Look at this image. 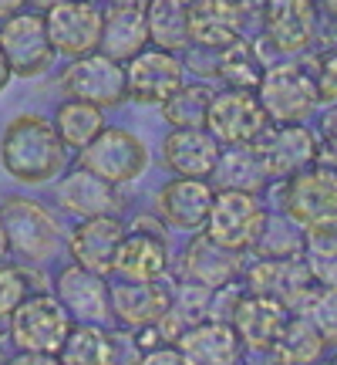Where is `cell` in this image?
<instances>
[{"label":"cell","mask_w":337,"mask_h":365,"mask_svg":"<svg viewBox=\"0 0 337 365\" xmlns=\"http://www.w3.org/2000/svg\"><path fill=\"white\" fill-rule=\"evenodd\" d=\"M0 163L21 186H41L65 173L68 145L48 115L24 112L14 115L0 135Z\"/></svg>","instance_id":"6da1fadb"},{"label":"cell","mask_w":337,"mask_h":365,"mask_svg":"<svg viewBox=\"0 0 337 365\" xmlns=\"http://www.w3.org/2000/svg\"><path fill=\"white\" fill-rule=\"evenodd\" d=\"M280 182V213H287L304 234L337 227V170L314 163Z\"/></svg>","instance_id":"7a4b0ae2"},{"label":"cell","mask_w":337,"mask_h":365,"mask_svg":"<svg viewBox=\"0 0 337 365\" xmlns=\"http://www.w3.org/2000/svg\"><path fill=\"white\" fill-rule=\"evenodd\" d=\"M11 345L17 352L27 355H44V359H58L61 345H65L68 331H71V314L65 312V304L48 294H27L11 314Z\"/></svg>","instance_id":"3957f363"},{"label":"cell","mask_w":337,"mask_h":365,"mask_svg":"<svg viewBox=\"0 0 337 365\" xmlns=\"http://www.w3.org/2000/svg\"><path fill=\"white\" fill-rule=\"evenodd\" d=\"M253 91H257L270 122H307L314 115V108L321 105L314 71L307 65H297V61L267 65Z\"/></svg>","instance_id":"277c9868"},{"label":"cell","mask_w":337,"mask_h":365,"mask_svg":"<svg viewBox=\"0 0 337 365\" xmlns=\"http://www.w3.org/2000/svg\"><path fill=\"white\" fill-rule=\"evenodd\" d=\"M0 217H4L11 254H17L27 264H41L54 257V250L61 244V227L44 203L31 200V196H4Z\"/></svg>","instance_id":"5b68a950"},{"label":"cell","mask_w":337,"mask_h":365,"mask_svg":"<svg viewBox=\"0 0 337 365\" xmlns=\"http://www.w3.org/2000/svg\"><path fill=\"white\" fill-rule=\"evenodd\" d=\"M240 281H247L243 284L247 291H260V294L277 298L290 314L307 312L311 298L321 287L304 254H294V257H257L253 264L243 267Z\"/></svg>","instance_id":"8992f818"},{"label":"cell","mask_w":337,"mask_h":365,"mask_svg":"<svg viewBox=\"0 0 337 365\" xmlns=\"http://www.w3.org/2000/svg\"><path fill=\"white\" fill-rule=\"evenodd\" d=\"M0 51L17 78H38L54 61V48L48 38L44 11L21 7L0 21Z\"/></svg>","instance_id":"52a82bcc"},{"label":"cell","mask_w":337,"mask_h":365,"mask_svg":"<svg viewBox=\"0 0 337 365\" xmlns=\"http://www.w3.org/2000/svg\"><path fill=\"white\" fill-rule=\"evenodd\" d=\"M78 166L122 186V182L139 180L149 170V149L135 132L122 125H105L85 149H78Z\"/></svg>","instance_id":"ba28073f"},{"label":"cell","mask_w":337,"mask_h":365,"mask_svg":"<svg viewBox=\"0 0 337 365\" xmlns=\"http://www.w3.org/2000/svg\"><path fill=\"white\" fill-rule=\"evenodd\" d=\"M263 223H267V207L260 203V193L216 190L209 217L203 223V234H209L223 247L250 250L257 244Z\"/></svg>","instance_id":"9c48e42d"},{"label":"cell","mask_w":337,"mask_h":365,"mask_svg":"<svg viewBox=\"0 0 337 365\" xmlns=\"http://www.w3.org/2000/svg\"><path fill=\"white\" fill-rule=\"evenodd\" d=\"M61 91L68 98H81V102H91L98 108H118L129 98L125 65L105 51L78 54L61 71Z\"/></svg>","instance_id":"30bf717a"},{"label":"cell","mask_w":337,"mask_h":365,"mask_svg":"<svg viewBox=\"0 0 337 365\" xmlns=\"http://www.w3.org/2000/svg\"><path fill=\"white\" fill-rule=\"evenodd\" d=\"M203 125L220 139V145H233V143H257L263 129L270 125V118H267L253 88H226V91H213Z\"/></svg>","instance_id":"8fae6325"},{"label":"cell","mask_w":337,"mask_h":365,"mask_svg":"<svg viewBox=\"0 0 337 365\" xmlns=\"http://www.w3.org/2000/svg\"><path fill=\"white\" fill-rule=\"evenodd\" d=\"M125 65V88H129L132 102L142 105H162L186 81V65L176 51L166 48H149L145 44L139 54H132Z\"/></svg>","instance_id":"7c38bea8"},{"label":"cell","mask_w":337,"mask_h":365,"mask_svg":"<svg viewBox=\"0 0 337 365\" xmlns=\"http://www.w3.org/2000/svg\"><path fill=\"white\" fill-rule=\"evenodd\" d=\"M48 38L54 54L78 58V54L98 51L102 41V7L91 0H65L44 11Z\"/></svg>","instance_id":"4fadbf2b"},{"label":"cell","mask_w":337,"mask_h":365,"mask_svg":"<svg viewBox=\"0 0 337 365\" xmlns=\"http://www.w3.org/2000/svg\"><path fill=\"white\" fill-rule=\"evenodd\" d=\"M263 34L267 44L280 54L307 51L321 34V7L317 0H267L263 7Z\"/></svg>","instance_id":"5bb4252c"},{"label":"cell","mask_w":337,"mask_h":365,"mask_svg":"<svg viewBox=\"0 0 337 365\" xmlns=\"http://www.w3.org/2000/svg\"><path fill=\"white\" fill-rule=\"evenodd\" d=\"M247 250H233L216 244L209 234H199L186 244L179 257V277L182 281H193V284H203L209 291H216L223 284H233L243 277V267H247Z\"/></svg>","instance_id":"9a60e30c"},{"label":"cell","mask_w":337,"mask_h":365,"mask_svg":"<svg viewBox=\"0 0 337 365\" xmlns=\"http://www.w3.org/2000/svg\"><path fill=\"white\" fill-rule=\"evenodd\" d=\"M287 318H290V312H287L277 298L243 287V294L236 298L230 325H233L236 339H240V345H243V352L267 355L273 349V341L280 339Z\"/></svg>","instance_id":"2e32d148"},{"label":"cell","mask_w":337,"mask_h":365,"mask_svg":"<svg viewBox=\"0 0 337 365\" xmlns=\"http://www.w3.org/2000/svg\"><path fill=\"white\" fill-rule=\"evenodd\" d=\"M270 180H287L317 163V135L304 122H273L257 139Z\"/></svg>","instance_id":"e0dca14e"},{"label":"cell","mask_w":337,"mask_h":365,"mask_svg":"<svg viewBox=\"0 0 337 365\" xmlns=\"http://www.w3.org/2000/svg\"><path fill=\"white\" fill-rule=\"evenodd\" d=\"M247 27V0H189V41L203 51H223Z\"/></svg>","instance_id":"ac0fdd59"},{"label":"cell","mask_w":337,"mask_h":365,"mask_svg":"<svg viewBox=\"0 0 337 365\" xmlns=\"http://www.w3.org/2000/svg\"><path fill=\"white\" fill-rule=\"evenodd\" d=\"M125 223L115 213H102V217H85L75 223V230L68 237V254L71 261L88 267L95 274H115V254L118 244L125 237Z\"/></svg>","instance_id":"d6986e66"},{"label":"cell","mask_w":337,"mask_h":365,"mask_svg":"<svg viewBox=\"0 0 337 365\" xmlns=\"http://www.w3.org/2000/svg\"><path fill=\"white\" fill-rule=\"evenodd\" d=\"M168 271V244L162 227L152 223H132L125 230L122 244L115 254V274L118 277H132V281H162Z\"/></svg>","instance_id":"ffe728a7"},{"label":"cell","mask_w":337,"mask_h":365,"mask_svg":"<svg viewBox=\"0 0 337 365\" xmlns=\"http://www.w3.org/2000/svg\"><path fill=\"white\" fill-rule=\"evenodd\" d=\"M213 182L199 180V176H176L168 180L156 196V213L162 217V223H168L172 230H186V234H196L203 230V223L209 217V207H213Z\"/></svg>","instance_id":"44dd1931"},{"label":"cell","mask_w":337,"mask_h":365,"mask_svg":"<svg viewBox=\"0 0 337 365\" xmlns=\"http://www.w3.org/2000/svg\"><path fill=\"white\" fill-rule=\"evenodd\" d=\"M54 298L65 304V312L75 322H91V325H105L112 318L108 308V277L95 274L81 264H68L54 281Z\"/></svg>","instance_id":"7402d4cb"},{"label":"cell","mask_w":337,"mask_h":365,"mask_svg":"<svg viewBox=\"0 0 337 365\" xmlns=\"http://www.w3.org/2000/svg\"><path fill=\"white\" fill-rule=\"evenodd\" d=\"M54 203L71 217H102V213H118L122 200H118L115 182L102 180L98 173L75 166L71 173H61L54 182Z\"/></svg>","instance_id":"603a6c76"},{"label":"cell","mask_w":337,"mask_h":365,"mask_svg":"<svg viewBox=\"0 0 337 365\" xmlns=\"http://www.w3.org/2000/svg\"><path fill=\"white\" fill-rule=\"evenodd\" d=\"M168 298H172V291L162 287L159 281H132V277H122L115 284H108L112 318L122 328H129V331L156 325L159 318L166 314Z\"/></svg>","instance_id":"cb8c5ba5"},{"label":"cell","mask_w":337,"mask_h":365,"mask_svg":"<svg viewBox=\"0 0 337 365\" xmlns=\"http://www.w3.org/2000/svg\"><path fill=\"white\" fill-rule=\"evenodd\" d=\"M149 44L145 27V0H108L102 7V41L98 51L112 54L115 61H129Z\"/></svg>","instance_id":"d4e9b609"},{"label":"cell","mask_w":337,"mask_h":365,"mask_svg":"<svg viewBox=\"0 0 337 365\" xmlns=\"http://www.w3.org/2000/svg\"><path fill=\"white\" fill-rule=\"evenodd\" d=\"M220 139L206 125H189V129H172L162 143V159L176 176H199L209 180V173L220 159Z\"/></svg>","instance_id":"484cf974"},{"label":"cell","mask_w":337,"mask_h":365,"mask_svg":"<svg viewBox=\"0 0 337 365\" xmlns=\"http://www.w3.org/2000/svg\"><path fill=\"white\" fill-rule=\"evenodd\" d=\"M179 352L186 362L193 365H230L243 355V345L236 339V331L230 322H220V318H203L182 331L179 339Z\"/></svg>","instance_id":"4316f807"},{"label":"cell","mask_w":337,"mask_h":365,"mask_svg":"<svg viewBox=\"0 0 337 365\" xmlns=\"http://www.w3.org/2000/svg\"><path fill=\"white\" fill-rule=\"evenodd\" d=\"M213 190H243V193H263L270 186L267 163L260 156L257 143H233L223 145L220 159L209 173Z\"/></svg>","instance_id":"83f0119b"},{"label":"cell","mask_w":337,"mask_h":365,"mask_svg":"<svg viewBox=\"0 0 337 365\" xmlns=\"http://www.w3.org/2000/svg\"><path fill=\"white\" fill-rule=\"evenodd\" d=\"M149 44L166 51H189V0H145Z\"/></svg>","instance_id":"f1b7e54d"},{"label":"cell","mask_w":337,"mask_h":365,"mask_svg":"<svg viewBox=\"0 0 337 365\" xmlns=\"http://www.w3.org/2000/svg\"><path fill=\"white\" fill-rule=\"evenodd\" d=\"M327 352V341L321 339V331L314 328V322L307 314H290L287 318L280 339L273 341L270 355L273 362H317Z\"/></svg>","instance_id":"f546056e"},{"label":"cell","mask_w":337,"mask_h":365,"mask_svg":"<svg viewBox=\"0 0 337 365\" xmlns=\"http://www.w3.org/2000/svg\"><path fill=\"white\" fill-rule=\"evenodd\" d=\"M51 122L68 149H85L105 129V108H98V105H91V102H81V98H68V102L58 105Z\"/></svg>","instance_id":"4dcf8cb0"},{"label":"cell","mask_w":337,"mask_h":365,"mask_svg":"<svg viewBox=\"0 0 337 365\" xmlns=\"http://www.w3.org/2000/svg\"><path fill=\"white\" fill-rule=\"evenodd\" d=\"M58 359L68 365H108L115 359V345H112V335L102 325L78 322V325H71Z\"/></svg>","instance_id":"1f68e13d"},{"label":"cell","mask_w":337,"mask_h":365,"mask_svg":"<svg viewBox=\"0 0 337 365\" xmlns=\"http://www.w3.org/2000/svg\"><path fill=\"white\" fill-rule=\"evenodd\" d=\"M216 54H220V58H216V68H213V71H216L230 88H257L267 61H263V54H260V48L253 41L236 38L230 48H223V51H216Z\"/></svg>","instance_id":"d6a6232c"},{"label":"cell","mask_w":337,"mask_h":365,"mask_svg":"<svg viewBox=\"0 0 337 365\" xmlns=\"http://www.w3.org/2000/svg\"><path fill=\"white\" fill-rule=\"evenodd\" d=\"M213 98V88L203 81H182L179 88L162 102V115L172 129H189V125H203L206 122V108Z\"/></svg>","instance_id":"836d02e7"},{"label":"cell","mask_w":337,"mask_h":365,"mask_svg":"<svg viewBox=\"0 0 337 365\" xmlns=\"http://www.w3.org/2000/svg\"><path fill=\"white\" fill-rule=\"evenodd\" d=\"M250 250H257V257H294V254H304V230L287 213H267V223H263L257 244Z\"/></svg>","instance_id":"e575fe53"},{"label":"cell","mask_w":337,"mask_h":365,"mask_svg":"<svg viewBox=\"0 0 337 365\" xmlns=\"http://www.w3.org/2000/svg\"><path fill=\"white\" fill-rule=\"evenodd\" d=\"M304 257L311 264L317 284L337 287V227L304 234Z\"/></svg>","instance_id":"d590c367"},{"label":"cell","mask_w":337,"mask_h":365,"mask_svg":"<svg viewBox=\"0 0 337 365\" xmlns=\"http://www.w3.org/2000/svg\"><path fill=\"white\" fill-rule=\"evenodd\" d=\"M307 318L314 322V328L321 331V339L327 341V349H337V287L321 284L317 294L307 304Z\"/></svg>","instance_id":"8d00e7d4"},{"label":"cell","mask_w":337,"mask_h":365,"mask_svg":"<svg viewBox=\"0 0 337 365\" xmlns=\"http://www.w3.org/2000/svg\"><path fill=\"white\" fill-rule=\"evenodd\" d=\"M31 274L24 267H14V264L0 261V322L31 294Z\"/></svg>","instance_id":"74e56055"},{"label":"cell","mask_w":337,"mask_h":365,"mask_svg":"<svg viewBox=\"0 0 337 365\" xmlns=\"http://www.w3.org/2000/svg\"><path fill=\"white\" fill-rule=\"evenodd\" d=\"M314 78H317V98H321V105H337V48H331V51H324L317 58Z\"/></svg>","instance_id":"f35d334b"},{"label":"cell","mask_w":337,"mask_h":365,"mask_svg":"<svg viewBox=\"0 0 337 365\" xmlns=\"http://www.w3.org/2000/svg\"><path fill=\"white\" fill-rule=\"evenodd\" d=\"M334 108H337V105H334ZM317 163H324V166L337 170V112L327 118L324 139L317 143Z\"/></svg>","instance_id":"ab89813d"},{"label":"cell","mask_w":337,"mask_h":365,"mask_svg":"<svg viewBox=\"0 0 337 365\" xmlns=\"http://www.w3.org/2000/svg\"><path fill=\"white\" fill-rule=\"evenodd\" d=\"M11 78H14V71H11V65H7V58H4V51H0V91L11 85Z\"/></svg>","instance_id":"60d3db41"},{"label":"cell","mask_w":337,"mask_h":365,"mask_svg":"<svg viewBox=\"0 0 337 365\" xmlns=\"http://www.w3.org/2000/svg\"><path fill=\"white\" fill-rule=\"evenodd\" d=\"M27 0H0V21L7 17V14H14V11H21Z\"/></svg>","instance_id":"b9f144b4"},{"label":"cell","mask_w":337,"mask_h":365,"mask_svg":"<svg viewBox=\"0 0 337 365\" xmlns=\"http://www.w3.org/2000/svg\"><path fill=\"white\" fill-rule=\"evenodd\" d=\"M11 257V247H7V230H4V217H0V261Z\"/></svg>","instance_id":"7bdbcfd3"},{"label":"cell","mask_w":337,"mask_h":365,"mask_svg":"<svg viewBox=\"0 0 337 365\" xmlns=\"http://www.w3.org/2000/svg\"><path fill=\"white\" fill-rule=\"evenodd\" d=\"M321 7H324V14L337 24V0H321Z\"/></svg>","instance_id":"ee69618b"},{"label":"cell","mask_w":337,"mask_h":365,"mask_svg":"<svg viewBox=\"0 0 337 365\" xmlns=\"http://www.w3.org/2000/svg\"><path fill=\"white\" fill-rule=\"evenodd\" d=\"M54 4H65V0H27V7H38V11H48Z\"/></svg>","instance_id":"f6af8a7d"}]
</instances>
